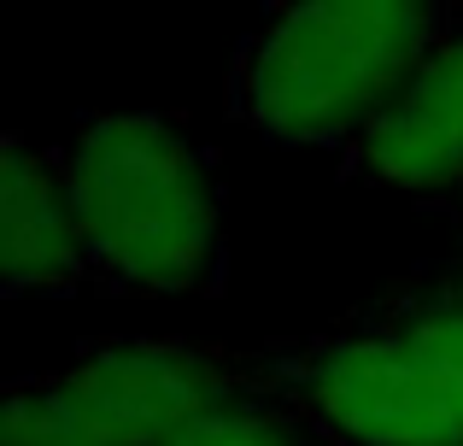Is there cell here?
I'll return each instance as SVG.
<instances>
[{
    "label": "cell",
    "mask_w": 463,
    "mask_h": 446,
    "mask_svg": "<svg viewBox=\"0 0 463 446\" xmlns=\"http://www.w3.org/2000/svg\"><path fill=\"white\" fill-rule=\"evenodd\" d=\"M306 405L352 446H463V412L405 329L340 335L306 358Z\"/></svg>",
    "instance_id": "cell-3"
},
{
    "label": "cell",
    "mask_w": 463,
    "mask_h": 446,
    "mask_svg": "<svg viewBox=\"0 0 463 446\" xmlns=\"http://www.w3.org/2000/svg\"><path fill=\"white\" fill-rule=\"evenodd\" d=\"M340 165L399 195H463V12Z\"/></svg>",
    "instance_id": "cell-5"
},
{
    "label": "cell",
    "mask_w": 463,
    "mask_h": 446,
    "mask_svg": "<svg viewBox=\"0 0 463 446\" xmlns=\"http://www.w3.org/2000/svg\"><path fill=\"white\" fill-rule=\"evenodd\" d=\"M165 446H294L282 423L270 412H252V405H235V400H217L212 412L188 417Z\"/></svg>",
    "instance_id": "cell-8"
},
{
    "label": "cell",
    "mask_w": 463,
    "mask_h": 446,
    "mask_svg": "<svg viewBox=\"0 0 463 446\" xmlns=\"http://www.w3.org/2000/svg\"><path fill=\"white\" fill-rule=\"evenodd\" d=\"M463 0H270L229 59V112L276 147H352Z\"/></svg>",
    "instance_id": "cell-1"
},
{
    "label": "cell",
    "mask_w": 463,
    "mask_h": 446,
    "mask_svg": "<svg viewBox=\"0 0 463 446\" xmlns=\"http://www.w3.org/2000/svg\"><path fill=\"white\" fill-rule=\"evenodd\" d=\"M0 446H100L47 388H18L0 412Z\"/></svg>",
    "instance_id": "cell-7"
},
{
    "label": "cell",
    "mask_w": 463,
    "mask_h": 446,
    "mask_svg": "<svg viewBox=\"0 0 463 446\" xmlns=\"http://www.w3.org/2000/svg\"><path fill=\"white\" fill-rule=\"evenodd\" d=\"M47 388L100 446H165L188 417L229 400L212 358L170 341L100 346Z\"/></svg>",
    "instance_id": "cell-4"
},
{
    "label": "cell",
    "mask_w": 463,
    "mask_h": 446,
    "mask_svg": "<svg viewBox=\"0 0 463 446\" xmlns=\"http://www.w3.org/2000/svg\"><path fill=\"white\" fill-rule=\"evenodd\" d=\"M0 276L12 294H53L94 276L59 147L24 136L0 147Z\"/></svg>",
    "instance_id": "cell-6"
},
{
    "label": "cell",
    "mask_w": 463,
    "mask_h": 446,
    "mask_svg": "<svg viewBox=\"0 0 463 446\" xmlns=\"http://www.w3.org/2000/svg\"><path fill=\"white\" fill-rule=\"evenodd\" d=\"M94 276L141 294H194L217 276V171L170 112L77 118L59 147Z\"/></svg>",
    "instance_id": "cell-2"
},
{
    "label": "cell",
    "mask_w": 463,
    "mask_h": 446,
    "mask_svg": "<svg viewBox=\"0 0 463 446\" xmlns=\"http://www.w3.org/2000/svg\"><path fill=\"white\" fill-rule=\"evenodd\" d=\"M399 329L411 335V346L429 358V370L446 382L452 405L463 412V299H446V306H422V311H411Z\"/></svg>",
    "instance_id": "cell-9"
}]
</instances>
